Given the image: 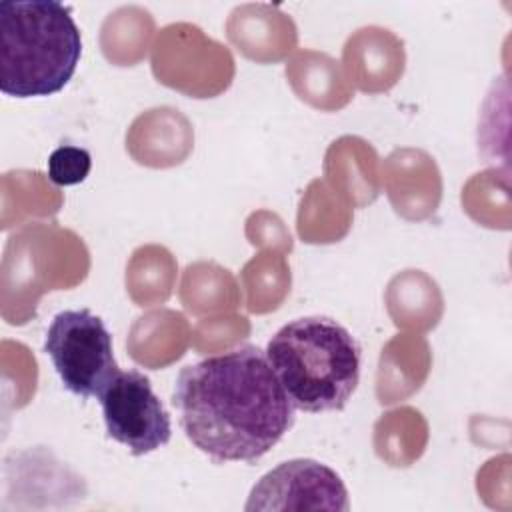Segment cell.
<instances>
[{"instance_id": "6", "label": "cell", "mask_w": 512, "mask_h": 512, "mask_svg": "<svg viewBox=\"0 0 512 512\" xmlns=\"http://www.w3.org/2000/svg\"><path fill=\"white\" fill-rule=\"evenodd\" d=\"M342 478L328 466L296 458L264 474L250 490L246 510H348Z\"/></svg>"}, {"instance_id": "4", "label": "cell", "mask_w": 512, "mask_h": 512, "mask_svg": "<svg viewBox=\"0 0 512 512\" xmlns=\"http://www.w3.org/2000/svg\"><path fill=\"white\" fill-rule=\"evenodd\" d=\"M44 352L64 388L84 400L98 398L120 370L114 360L112 334L88 308L58 312L48 326Z\"/></svg>"}, {"instance_id": "3", "label": "cell", "mask_w": 512, "mask_h": 512, "mask_svg": "<svg viewBox=\"0 0 512 512\" xmlns=\"http://www.w3.org/2000/svg\"><path fill=\"white\" fill-rule=\"evenodd\" d=\"M82 56L70 10L54 0L0 4V90L12 98L60 92Z\"/></svg>"}, {"instance_id": "7", "label": "cell", "mask_w": 512, "mask_h": 512, "mask_svg": "<svg viewBox=\"0 0 512 512\" xmlns=\"http://www.w3.org/2000/svg\"><path fill=\"white\" fill-rule=\"evenodd\" d=\"M92 168L88 150L80 146H58L48 156V178L56 186H74L86 180Z\"/></svg>"}, {"instance_id": "2", "label": "cell", "mask_w": 512, "mask_h": 512, "mask_svg": "<svg viewBox=\"0 0 512 512\" xmlns=\"http://www.w3.org/2000/svg\"><path fill=\"white\" fill-rule=\"evenodd\" d=\"M266 358L292 406L318 414L342 410L360 380V346L336 320L306 316L284 324Z\"/></svg>"}, {"instance_id": "1", "label": "cell", "mask_w": 512, "mask_h": 512, "mask_svg": "<svg viewBox=\"0 0 512 512\" xmlns=\"http://www.w3.org/2000/svg\"><path fill=\"white\" fill-rule=\"evenodd\" d=\"M172 404L186 438L214 462H256L292 428L294 412L266 352L246 344L182 368Z\"/></svg>"}, {"instance_id": "5", "label": "cell", "mask_w": 512, "mask_h": 512, "mask_svg": "<svg viewBox=\"0 0 512 512\" xmlns=\"http://www.w3.org/2000/svg\"><path fill=\"white\" fill-rule=\"evenodd\" d=\"M106 432L132 456L150 454L172 438V420L150 378L138 370H118L98 396Z\"/></svg>"}]
</instances>
